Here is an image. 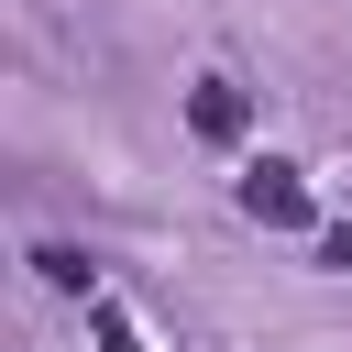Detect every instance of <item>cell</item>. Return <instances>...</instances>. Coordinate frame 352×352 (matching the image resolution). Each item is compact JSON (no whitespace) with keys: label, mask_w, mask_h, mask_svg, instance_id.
Here are the masks:
<instances>
[{"label":"cell","mask_w":352,"mask_h":352,"mask_svg":"<svg viewBox=\"0 0 352 352\" xmlns=\"http://www.w3.org/2000/svg\"><path fill=\"white\" fill-rule=\"evenodd\" d=\"M242 209H253L264 231H319V198H308V176H297L286 154H253V165H242Z\"/></svg>","instance_id":"1"},{"label":"cell","mask_w":352,"mask_h":352,"mask_svg":"<svg viewBox=\"0 0 352 352\" xmlns=\"http://www.w3.org/2000/svg\"><path fill=\"white\" fill-rule=\"evenodd\" d=\"M187 121H198V143H242V121H253V99H242L231 77H198V88H187Z\"/></svg>","instance_id":"2"},{"label":"cell","mask_w":352,"mask_h":352,"mask_svg":"<svg viewBox=\"0 0 352 352\" xmlns=\"http://www.w3.org/2000/svg\"><path fill=\"white\" fill-rule=\"evenodd\" d=\"M33 275H44L55 297H99V264H88L77 242H33Z\"/></svg>","instance_id":"3"},{"label":"cell","mask_w":352,"mask_h":352,"mask_svg":"<svg viewBox=\"0 0 352 352\" xmlns=\"http://www.w3.org/2000/svg\"><path fill=\"white\" fill-rule=\"evenodd\" d=\"M88 330H99V352H143V330H132L110 297H88Z\"/></svg>","instance_id":"4"},{"label":"cell","mask_w":352,"mask_h":352,"mask_svg":"<svg viewBox=\"0 0 352 352\" xmlns=\"http://www.w3.org/2000/svg\"><path fill=\"white\" fill-rule=\"evenodd\" d=\"M319 264H330V275H352V220H341V231H319Z\"/></svg>","instance_id":"5"}]
</instances>
